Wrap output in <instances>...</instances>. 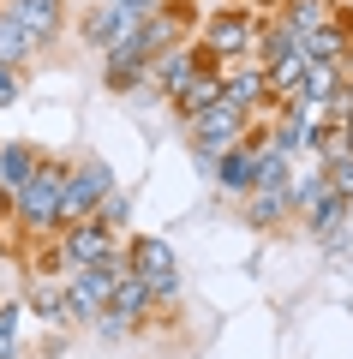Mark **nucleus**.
Listing matches in <instances>:
<instances>
[{
    "instance_id": "obj_1",
    "label": "nucleus",
    "mask_w": 353,
    "mask_h": 359,
    "mask_svg": "<svg viewBox=\"0 0 353 359\" xmlns=\"http://www.w3.org/2000/svg\"><path fill=\"white\" fill-rule=\"evenodd\" d=\"M66 174H72V156L42 150L36 168H30V180H25V186H13V228L25 233L30 245L60 233V192H66Z\"/></svg>"
},
{
    "instance_id": "obj_2",
    "label": "nucleus",
    "mask_w": 353,
    "mask_h": 359,
    "mask_svg": "<svg viewBox=\"0 0 353 359\" xmlns=\"http://www.w3.org/2000/svg\"><path fill=\"white\" fill-rule=\"evenodd\" d=\"M252 30H258V13L215 6V13H204L192 25V42H198V54L210 66H240V60H252Z\"/></svg>"
},
{
    "instance_id": "obj_3",
    "label": "nucleus",
    "mask_w": 353,
    "mask_h": 359,
    "mask_svg": "<svg viewBox=\"0 0 353 359\" xmlns=\"http://www.w3.org/2000/svg\"><path fill=\"white\" fill-rule=\"evenodd\" d=\"M120 257H108V264H84V269H66L60 276V294H66V323L72 330H90V318H96L102 306H108L114 294V276H120Z\"/></svg>"
},
{
    "instance_id": "obj_4",
    "label": "nucleus",
    "mask_w": 353,
    "mask_h": 359,
    "mask_svg": "<svg viewBox=\"0 0 353 359\" xmlns=\"http://www.w3.org/2000/svg\"><path fill=\"white\" fill-rule=\"evenodd\" d=\"M114 186H120V180H114V168L102 162L96 150L72 156V174H66V192H60V228H66V222H84Z\"/></svg>"
},
{
    "instance_id": "obj_5",
    "label": "nucleus",
    "mask_w": 353,
    "mask_h": 359,
    "mask_svg": "<svg viewBox=\"0 0 353 359\" xmlns=\"http://www.w3.org/2000/svg\"><path fill=\"white\" fill-rule=\"evenodd\" d=\"M198 66H210V60L198 54V42H192V36H186V42H168V48L150 60V72H144V90H150V96H162V102H174L180 90L198 78Z\"/></svg>"
},
{
    "instance_id": "obj_6",
    "label": "nucleus",
    "mask_w": 353,
    "mask_h": 359,
    "mask_svg": "<svg viewBox=\"0 0 353 359\" xmlns=\"http://www.w3.org/2000/svg\"><path fill=\"white\" fill-rule=\"evenodd\" d=\"M246 126H252V120H246L240 108L215 102L210 114H198V120L186 126V150H192V156H227L234 144H246Z\"/></svg>"
},
{
    "instance_id": "obj_7",
    "label": "nucleus",
    "mask_w": 353,
    "mask_h": 359,
    "mask_svg": "<svg viewBox=\"0 0 353 359\" xmlns=\"http://www.w3.org/2000/svg\"><path fill=\"white\" fill-rule=\"evenodd\" d=\"M54 252H60L66 269H84V264H108V257H120V240H114L102 222H66L60 233H54Z\"/></svg>"
},
{
    "instance_id": "obj_8",
    "label": "nucleus",
    "mask_w": 353,
    "mask_h": 359,
    "mask_svg": "<svg viewBox=\"0 0 353 359\" xmlns=\"http://www.w3.org/2000/svg\"><path fill=\"white\" fill-rule=\"evenodd\" d=\"M222 102H227V108H240L246 120H269V114H276V102H269L264 66H258V60L222 66Z\"/></svg>"
},
{
    "instance_id": "obj_9",
    "label": "nucleus",
    "mask_w": 353,
    "mask_h": 359,
    "mask_svg": "<svg viewBox=\"0 0 353 359\" xmlns=\"http://www.w3.org/2000/svg\"><path fill=\"white\" fill-rule=\"evenodd\" d=\"M0 13L18 18L36 42V54H48L54 42L66 36V13H72V0H0Z\"/></svg>"
},
{
    "instance_id": "obj_10",
    "label": "nucleus",
    "mask_w": 353,
    "mask_h": 359,
    "mask_svg": "<svg viewBox=\"0 0 353 359\" xmlns=\"http://www.w3.org/2000/svg\"><path fill=\"white\" fill-rule=\"evenodd\" d=\"M132 25H138V18H132L126 6H114V0H84V13H78V42H84L90 54H108Z\"/></svg>"
},
{
    "instance_id": "obj_11",
    "label": "nucleus",
    "mask_w": 353,
    "mask_h": 359,
    "mask_svg": "<svg viewBox=\"0 0 353 359\" xmlns=\"http://www.w3.org/2000/svg\"><path fill=\"white\" fill-rule=\"evenodd\" d=\"M120 264L132 269V276H144V282H156V276H168V269H180V252L168 233H126L120 240Z\"/></svg>"
},
{
    "instance_id": "obj_12",
    "label": "nucleus",
    "mask_w": 353,
    "mask_h": 359,
    "mask_svg": "<svg viewBox=\"0 0 353 359\" xmlns=\"http://www.w3.org/2000/svg\"><path fill=\"white\" fill-rule=\"evenodd\" d=\"M18 299H25V311L42 323V330H54V335H60V330H72V323H66V294H60V276H30Z\"/></svg>"
},
{
    "instance_id": "obj_13",
    "label": "nucleus",
    "mask_w": 353,
    "mask_h": 359,
    "mask_svg": "<svg viewBox=\"0 0 353 359\" xmlns=\"http://www.w3.org/2000/svg\"><path fill=\"white\" fill-rule=\"evenodd\" d=\"M252 174H258V150H252V144H234L227 156H215L210 186H215L222 198H234V204H240V198L252 192Z\"/></svg>"
},
{
    "instance_id": "obj_14",
    "label": "nucleus",
    "mask_w": 353,
    "mask_h": 359,
    "mask_svg": "<svg viewBox=\"0 0 353 359\" xmlns=\"http://www.w3.org/2000/svg\"><path fill=\"white\" fill-rule=\"evenodd\" d=\"M215 102H222V66H198V78H192V84L180 90V96H174L168 108H174V120H180V126H192V120H198V114H210Z\"/></svg>"
},
{
    "instance_id": "obj_15",
    "label": "nucleus",
    "mask_w": 353,
    "mask_h": 359,
    "mask_svg": "<svg viewBox=\"0 0 353 359\" xmlns=\"http://www.w3.org/2000/svg\"><path fill=\"white\" fill-rule=\"evenodd\" d=\"M102 311L126 318L132 330H138V323H150V318H156V306H150V282H144V276H132V269H120V276H114V294H108V306H102Z\"/></svg>"
},
{
    "instance_id": "obj_16",
    "label": "nucleus",
    "mask_w": 353,
    "mask_h": 359,
    "mask_svg": "<svg viewBox=\"0 0 353 359\" xmlns=\"http://www.w3.org/2000/svg\"><path fill=\"white\" fill-rule=\"evenodd\" d=\"M240 216H246V228H258V233H269V228H281V222H293L288 186H252V192L240 198Z\"/></svg>"
},
{
    "instance_id": "obj_17",
    "label": "nucleus",
    "mask_w": 353,
    "mask_h": 359,
    "mask_svg": "<svg viewBox=\"0 0 353 359\" xmlns=\"http://www.w3.org/2000/svg\"><path fill=\"white\" fill-rule=\"evenodd\" d=\"M281 54H300V30H293L288 18H258V30H252V60H258V66H276Z\"/></svg>"
},
{
    "instance_id": "obj_18",
    "label": "nucleus",
    "mask_w": 353,
    "mask_h": 359,
    "mask_svg": "<svg viewBox=\"0 0 353 359\" xmlns=\"http://www.w3.org/2000/svg\"><path fill=\"white\" fill-rule=\"evenodd\" d=\"M300 54H305V60H335V66H347L353 36H341L335 25H317V30H305V36H300Z\"/></svg>"
},
{
    "instance_id": "obj_19",
    "label": "nucleus",
    "mask_w": 353,
    "mask_h": 359,
    "mask_svg": "<svg viewBox=\"0 0 353 359\" xmlns=\"http://www.w3.org/2000/svg\"><path fill=\"white\" fill-rule=\"evenodd\" d=\"M36 144H30V138H6V144H0V186H6V192H13V186H25V180H30V168H36Z\"/></svg>"
},
{
    "instance_id": "obj_20",
    "label": "nucleus",
    "mask_w": 353,
    "mask_h": 359,
    "mask_svg": "<svg viewBox=\"0 0 353 359\" xmlns=\"http://www.w3.org/2000/svg\"><path fill=\"white\" fill-rule=\"evenodd\" d=\"M30 60H36V42H30V30L18 25V18L0 13V66H18V72H30Z\"/></svg>"
},
{
    "instance_id": "obj_21",
    "label": "nucleus",
    "mask_w": 353,
    "mask_h": 359,
    "mask_svg": "<svg viewBox=\"0 0 353 359\" xmlns=\"http://www.w3.org/2000/svg\"><path fill=\"white\" fill-rule=\"evenodd\" d=\"M90 222H102L114 240H126V233H132V192H126V186H114V192L90 210Z\"/></svg>"
},
{
    "instance_id": "obj_22",
    "label": "nucleus",
    "mask_w": 353,
    "mask_h": 359,
    "mask_svg": "<svg viewBox=\"0 0 353 359\" xmlns=\"http://www.w3.org/2000/svg\"><path fill=\"white\" fill-rule=\"evenodd\" d=\"M329 6H335V0H281V6H276V18H288V25L305 36V30H317V25L329 18Z\"/></svg>"
},
{
    "instance_id": "obj_23",
    "label": "nucleus",
    "mask_w": 353,
    "mask_h": 359,
    "mask_svg": "<svg viewBox=\"0 0 353 359\" xmlns=\"http://www.w3.org/2000/svg\"><path fill=\"white\" fill-rule=\"evenodd\" d=\"M341 150H347V126H329L324 120V126L305 132V156H312V162H329V156H341Z\"/></svg>"
},
{
    "instance_id": "obj_24",
    "label": "nucleus",
    "mask_w": 353,
    "mask_h": 359,
    "mask_svg": "<svg viewBox=\"0 0 353 359\" xmlns=\"http://www.w3.org/2000/svg\"><path fill=\"white\" fill-rule=\"evenodd\" d=\"M317 174H324V186L335 198H347L353 192V150H341V156H329V162H317Z\"/></svg>"
},
{
    "instance_id": "obj_25",
    "label": "nucleus",
    "mask_w": 353,
    "mask_h": 359,
    "mask_svg": "<svg viewBox=\"0 0 353 359\" xmlns=\"http://www.w3.org/2000/svg\"><path fill=\"white\" fill-rule=\"evenodd\" d=\"M180 299H186V276H180V269H168V276H156V282H150V306L156 311H174Z\"/></svg>"
},
{
    "instance_id": "obj_26",
    "label": "nucleus",
    "mask_w": 353,
    "mask_h": 359,
    "mask_svg": "<svg viewBox=\"0 0 353 359\" xmlns=\"http://www.w3.org/2000/svg\"><path fill=\"white\" fill-rule=\"evenodd\" d=\"M25 323H30L25 299H18V294H6V299H0V335H13V341H25Z\"/></svg>"
},
{
    "instance_id": "obj_27",
    "label": "nucleus",
    "mask_w": 353,
    "mask_h": 359,
    "mask_svg": "<svg viewBox=\"0 0 353 359\" xmlns=\"http://www.w3.org/2000/svg\"><path fill=\"white\" fill-rule=\"evenodd\" d=\"M90 330H96L102 341H126L132 323H126V318H114V311H96V318H90Z\"/></svg>"
},
{
    "instance_id": "obj_28",
    "label": "nucleus",
    "mask_w": 353,
    "mask_h": 359,
    "mask_svg": "<svg viewBox=\"0 0 353 359\" xmlns=\"http://www.w3.org/2000/svg\"><path fill=\"white\" fill-rule=\"evenodd\" d=\"M18 96H25V72L18 66H0V108H13Z\"/></svg>"
},
{
    "instance_id": "obj_29",
    "label": "nucleus",
    "mask_w": 353,
    "mask_h": 359,
    "mask_svg": "<svg viewBox=\"0 0 353 359\" xmlns=\"http://www.w3.org/2000/svg\"><path fill=\"white\" fill-rule=\"evenodd\" d=\"M347 120H353V90L341 84L335 96H329V126H347Z\"/></svg>"
},
{
    "instance_id": "obj_30",
    "label": "nucleus",
    "mask_w": 353,
    "mask_h": 359,
    "mask_svg": "<svg viewBox=\"0 0 353 359\" xmlns=\"http://www.w3.org/2000/svg\"><path fill=\"white\" fill-rule=\"evenodd\" d=\"M114 6H126V13H132V18H150V13H156V6H168V0H114Z\"/></svg>"
},
{
    "instance_id": "obj_31",
    "label": "nucleus",
    "mask_w": 353,
    "mask_h": 359,
    "mask_svg": "<svg viewBox=\"0 0 353 359\" xmlns=\"http://www.w3.org/2000/svg\"><path fill=\"white\" fill-rule=\"evenodd\" d=\"M0 359H18V341H13V335H0Z\"/></svg>"
},
{
    "instance_id": "obj_32",
    "label": "nucleus",
    "mask_w": 353,
    "mask_h": 359,
    "mask_svg": "<svg viewBox=\"0 0 353 359\" xmlns=\"http://www.w3.org/2000/svg\"><path fill=\"white\" fill-rule=\"evenodd\" d=\"M341 216H347V228H353V192H347V198H341Z\"/></svg>"
},
{
    "instance_id": "obj_33",
    "label": "nucleus",
    "mask_w": 353,
    "mask_h": 359,
    "mask_svg": "<svg viewBox=\"0 0 353 359\" xmlns=\"http://www.w3.org/2000/svg\"><path fill=\"white\" fill-rule=\"evenodd\" d=\"M341 72H347V90H353V54H347V66H341Z\"/></svg>"
},
{
    "instance_id": "obj_34",
    "label": "nucleus",
    "mask_w": 353,
    "mask_h": 359,
    "mask_svg": "<svg viewBox=\"0 0 353 359\" xmlns=\"http://www.w3.org/2000/svg\"><path fill=\"white\" fill-rule=\"evenodd\" d=\"M347 150H353V120H347Z\"/></svg>"
},
{
    "instance_id": "obj_35",
    "label": "nucleus",
    "mask_w": 353,
    "mask_h": 359,
    "mask_svg": "<svg viewBox=\"0 0 353 359\" xmlns=\"http://www.w3.org/2000/svg\"><path fill=\"white\" fill-rule=\"evenodd\" d=\"M0 299H6V282H0Z\"/></svg>"
}]
</instances>
